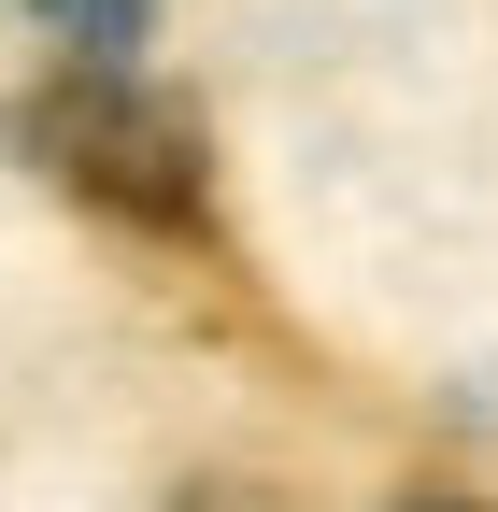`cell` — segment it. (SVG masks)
<instances>
[{"instance_id": "obj_1", "label": "cell", "mask_w": 498, "mask_h": 512, "mask_svg": "<svg viewBox=\"0 0 498 512\" xmlns=\"http://www.w3.org/2000/svg\"><path fill=\"white\" fill-rule=\"evenodd\" d=\"M15 143H29V171H57L86 214H114V228H200L214 214V157H200V114L185 100H157V86H129V57H86V72H57L29 114H15Z\"/></svg>"}, {"instance_id": "obj_2", "label": "cell", "mask_w": 498, "mask_h": 512, "mask_svg": "<svg viewBox=\"0 0 498 512\" xmlns=\"http://www.w3.org/2000/svg\"><path fill=\"white\" fill-rule=\"evenodd\" d=\"M29 15L72 43V57H143V29H157V0H29Z\"/></svg>"}]
</instances>
